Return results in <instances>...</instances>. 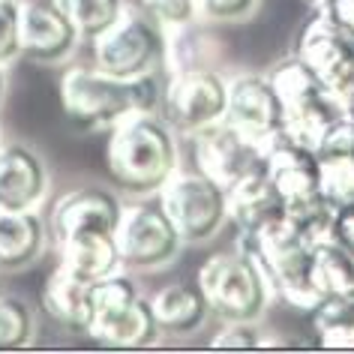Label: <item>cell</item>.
<instances>
[{"instance_id": "obj_34", "label": "cell", "mask_w": 354, "mask_h": 354, "mask_svg": "<svg viewBox=\"0 0 354 354\" xmlns=\"http://www.w3.org/2000/svg\"><path fill=\"white\" fill-rule=\"evenodd\" d=\"M6 84H10V75H6V66H0V105L6 100Z\"/></svg>"}, {"instance_id": "obj_7", "label": "cell", "mask_w": 354, "mask_h": 354, "mask_svg": "<svg viewBox=\"0 0 354 354\" xmlns=\"http://www.w3.org/2000/svg\"><path fill=\"white\" fill-rule=\"evenodd\" d=\"M270 82L282 100V111H286V136L306 147H315L322 132L339 114H345L342 102L297 55L273 66Z\"/></svg>"}, {"instance_id": "obj_33", "label": "cell", "mask_w": 354, "mask_h": 354, "mask_svg": "<svg viewBox=\"0 0 354 354\" xmlns=\"http://www.w3.org/2000/svg\"><path fill=\"white\" fill-rule=\"evenodd\" d=\"M318 10H324L345 33L354 37V0H327V3L318 6Z\"/></svg>"}, {"instance_id": "obj_16", "label": "cell", "mask_w": 354, "mask_h": 354, "mask_svg": "<svg viewBox=\"0 0 354 354\" xmlns=\"http://www.w3.org/2000/svg\"><path fill=\"white\" fill-rule=\"evenodd\" d=\"M46 192V159L28 145L0 141V210H37Z\"/></svg>"}, {"instance_id": "obj_11", "label": "cell", "mask_w": 354, "mask_h": 354, "mask_svg": "<svg viewBox=\"0 0 354 354\" xmlns=\"http://www.w3.org/2000/svg\"><path fill=\"white\" fill-rule=\"evenodd\" d=\"M295 55L345 105V100L354 93V37L351 33H345L324 10H318L315 19L300 33Z\"/></svg>"}, {"instance_id": "obj_28", "label": "cell", "mask_w": 354, "mask_h": 354, "mask_svg": "<svg viewBox=\"0 0 354 354\" xmlns=\"http://www.w3.org/2000/svg\"><path fill=\"white\" fill-rule=\"evenodd\" d=\"M21 0H0V66L21 57Z\"/></svg>"}, {"instance_id": "obj_4", "label": "cell", "mask_w": 354, "mask_h": 354, "mask_svg": "<svg viewBox=\"0 0 354 354\" xmlns=\"http://www.w3.org/2000/svg\"><path fill=\"white\" fill-rule=\"evenodd\" d=\"M198 288L205 291L210 315L219 322H259L273 291L255 255L243 241L234 252H214L198 268Z\"/></svg>"}, {"instance_id": "obj_27", "label": "cell", "mask_w": 354, "mask_h": 354, "mask_svg": "<svg viewBox=\"0 0 354 354\" xmlns=\"http://www.w3.org/2000/svg\"><path fill=\"white\" fill-rule=\"evenodd\" d=\"M33 327H37V318L28 300L0 295V351L24 348L33 339Z\"/></svg>"}, {"instance_id": "obj_21", "label": "cell", "mask_w": 354, "mask_h": 354, "mask_svg": "<svg viewBox=\"0 0 354 354\" xmlns=\"http://www.w3.org/2000/svg\"><path fill=\"white\" fill-rule=\"evenodd\" d=\"M57 264H64L69 273H75L84 282L105 279L123 268L114 232H75L64 241H57Z\"/></svg>"}, {"instance_id": "obj_14", "label": "cell", "mask_w": 354, "mask_h": 354, "mask_svg": "<svg viewBox=\"0 0 354 354\" xmlns=\"http://www.w3.org/2000/svg\"><path fill=\"white\" fill-rule=\"evenodd\" d=\"M261 162H264V171L270 174V180L277 183V189L282 192V198H286V210L324 198L315 147L300 145V141L288 138L282 132V136H277L264 147Z\"/></svg>"}, {"instance_id": "obj_23", "label": "cell", "mask_w": 354, "mask_h": 354, "mask_svg": "<svg viewBox=\"0 0 354 354\" xmlns=\"http://www.w3.org/2000/svg\"><path fill=\"white\" fill-rule=\"evenodd\" d=\"M156 315V324L162 333H196L201 324L207 322L210 306L205 300V291L189 282H174V286H165L162 291H156V297L150 300Z\"/></svg>"}, {"instance_id": "obj_32", "label": "cell", "mask_w": 354, "mask_h": 354, "mask_svg": "<svg viewBox=\"0 0 354 354\" xmlns=\"http://www.w3.org/2000/svg\"><path fill=\"white\" fill-rule=\"evenodd\" d=\"M330 241H336L342 250H348L354 255V205L339 207L333 214V225H330Z\"/></svg>"}, {"instance_id": "obj_17", "label": "cell", "mask_w": 354, "mask_h": 354, "mask_svg": "<svg viewBox=\"0 0 354 354\" xmlns=\"http://www.w3.org/2000/svg\"><path fill=\"white\" fill-rule=\"evenodd\" d=\"M120 214L123 201L114 192L100 187H78L57 198L48 232L55 241H64L75 232H118Z\"/></svg>"}, {"instance_id": "obj_1", "label": "cell", "mask_w": 354, "mask_h": 354, "mask_svg": "<svg viewBox=\"0 0 354 354\" xmlns=\"http://www.w3.org/2000/svg\"><path fill=\"white\" fill-rule=\"evenodd\" d=\"M177 165L180 147L162 114H129L109 129L105 171L127 196H159Z\"/></svg>"}, {"instance_id": "obj_25", "label": "cell", "mask_w": 354, "mask_h": 354, "mask_svg": "<svg viewBox=\"0 0 354 354\" xmlns=\"http://www.w3.org/2000/svg\"><path fill=\"white\" fill-rule=\"evenodd\" d=\"M313 286L318 300L354 291V255L330 237L313 246Z\"/></svg>"}, {"instance_id": "obj_5", "label": "cell", "mask_w": 354, "mask_h": 354, "mask_svg": "<svg viewBox=\"0 0 354 354\" xmlns=\"http://www.w3.org/2000/svg\"><path fill=\"white\" fill-rule=\"evenodd\" d=\"M159 333L153 306L141 297L132 277L114 270L111 277L91 282V339L105 348H145Z\"/></svg>"}, {"instance_id": "obj_2", "label": "cell", "mask_w": 354, "mask_h": 354, "mask_svg": "<svg viewBox=\"0 0 354 354\" xmlns=\"http://www.w3.org/2000/svg\"><path fill=\"white\" fill-rule=\"evenodd\" d=\"M60 105L75 129H111L129 114H162L159 75L118 78L100 66H73L60 78Z\"/></svg>"}, {"instance_id": "obj_22", "label": "cell", "mask_w": 354, "mask_h": 354, "mask_svg": "<svg viewBox=\"0 0 354 354\" xmlns=\"http://www.w3.org/2000/svg\"><path fill=\"white\" fill-rule=\"evenodd\" d=\"M48 225L37 210H0V270H24L46 250Z\"/></svg>"}, {"instance_id": "obj_3", "label": "cell", "mask_w": 354, "mask_h": 354, "mask_svg": "<svg viewBox=\"0 0 354 354\" xmlns=\"http://www.w3.org/2000/svg\"><path fill=\"white\" fill-rule=\"evenodd\" d=\"M241 241L250 246L261 273L268 277L273 297H282L286 304H291L295 309H304V313H309L318 304V295L313 286V246L315 243L288 216L270 223L268 228H261L252 237L241 234Z\"/></svg>"}, {"instance_id": "obj_26", "label": "cell", "mask_w": 354, "mask_h": 354, "mask_svg": "<svg viewBox=\"0 0 354 354\" xmlns=\"http://www.w3.org/2000/svg\"><path fill=\"white\" fill-rule=\"evenodd\" d=\"M55 3L60 6V12L75 24L82 39L91 42L118 21L127 0H55Z\"/></svg>"}, {"instance_id": "obj_12", "label": "cell", "mask_w": 354, "mask_h": 354, "mask_svg": "<svg viewBox=\"0 0 354 354\" xmlns=\"http://www.w3.org/2000/svg\"><path fill=\"white\" fill-rule=\"evenodd\" d=\"M225 120L261 150L277 136H282L286 132V111H282V100L270 75L241 73L228 78Z\"/></svg>"}, {"instance_id": "obj_13", "label": "cell", "mask_w": 354, "mask_h": 354, "mask_svg": "<svg viewBox=\"0 0 354 354\" xmlns=\"http://www.w3.org/2000/svg\"><path fill=\"white\" fill-rule=\"evenodd\" d=\"M187 138L192 147L196 171L210 177V180L219 183L223 189L237 183L243 174H250L252 168H259L264 159V150L259 145H252L250 138H243L225 118L189 132Z\"/></svg>"}, {"instance_id": "obj_18", "label": "cell", "mask_w": 354, "mask_h": 354, "mask_svg": "<svg viewBox=\"0 0 354 354\" xmlns=\"http://www.w3.org/2000/svg\"><path fill=\"white\" fill-rule=\"evenodd\" d=\"M225 207L228 223L246 237L259 234L261 228L286 216V198L264 171V162L225 189Z\"/></svg>"}, {"instance_id": "obj_35", "label": "cell", "mask_w": 354, "mask_h": 354, "mask_svg": "<svg viewBox=\"0 0 354 354\" xmlns=\"http://www.w3.org/2000/svg\"><path fill=\"white\" fill-rule=\"evenodd\" d=\"M342 109H345V114H348V118L354 120V93L348 96V100H345V105H342Z\"/></svg>"}, {"instance_id": "obj_30", "label": "cell", "mask_w": 354, "mask_h": 354, "mask_svg": "<svg viewBox=\"0 0 354 354\" xmlns=\"http://www.w3.org/2000/svg\"><path fill=\"white\" fill-rule=\"evenodd\" d=\"M147 15L162 24V28H177V24H187L192 19H198L196 12V0H136Z\"/></svg>"}, {"instance_id": "obj_29", "label": "cell", "mask_w": 354, "mask_h": 354, "mask_svg": "<svg viewBox=\"0 0 354 354\" xmlns=\"http://www.w3.org/2000/svg\"><path fill=\"white\" fill-rule=\"evenodd\" d=\"M259 0H196V12L207 24H234L250 19Z\"/></svg>"}, {"instance_id": "obj_10", "label": "cell", "mask_w": 354, "mask_h": 354, "mask_svg": "<svg viewBox=\"0 0 354 354\" xmlns=\"http://www.w3.org/2000/svg\"><path fill=\"white\" fill-rule=\"evenodd\" d=\"M228 82L219 69H180L162 84V118L174 132H196L225 118Z\"/></svg>"}, {"instance_id": "obj_19", "label": "cell", "mask_w": 354, "mask_h": 354, "mask_svg": "<svg viewBox=\"0 0 354 354\" xmlns=\"http://www.w3.org/2000/svg\"><path fill=\"white\" fill-rule=\"evenodd\" d=\"M322 196L333 210L354 205V120L339 114L315 145Z\"/></svg>"}, {"instance_id": "obj_15", "label": "cell", "mask_w": 354, "mask_h": 354, "mask_svg": "<svg viewBox=\"0 0 354 354\" xmlns=\"http://www.w3.org/2000/svg\"><path fill=\"white\" fill-rule=\"evenodd\" d=\"M21 55L39 64H60L75 51L82 33L55 0H21Z\"/></svg>"}, {"instance_id": "obj_8", "label": "cell", "mask_w": 354, "mask_h": 354, "mask_svg": "<svg viewBox=\"0 0 354 354\" xmlns=\"http://www.w3.org/2000/svg\"><path fill=\"white\" fill-rule=\"evenodd\" d=\"M159 205L174 223L183 243L210 241L228 219L225 189L198 171H174L171 180L159 189Z\"/></svg>"}, {"instance_id": "obj_31", "label": "cell", "mask_w": 354, "mask_h": 354, "mask_svg": "<svg viewBox=\"0 0 354 354\" xmlns=\"http://www.w3.org/2000/svg\"><path fill=\"white\" fill-rule=\"evenodd\" d=\"M255 324L259 322H225L223 330L210 339V348H241V351L261 348L264 336L259 333Z\"/></svg>"}, {"instance_id": "obj_9", "label": "cell", "mask_w": 354, "mask_h": 354, "mask_svg": "<svg viewBox=\"0 0 354 354\" xmlns=\"http://www.w3.org/2000/svg\"><path fill=\"white\" fill-rule=\"evenodd\" d=\"M118 252L120 264L129 270H159L177 259L183 246V237L177 234L174 223L168 219L162 205H150V201H138V205H123L118 232Z\"/></svg>"}, {"instance_id": "obj_20", "label": "cell", "mask_w": 354, "mask_h": 354, "mask_svg": "<svg viewBox=\"0 0 354 354\" xmlns=\"http://www.w3.org/2000/svg\"><path fill=\"white\" fill-rule=\"evenodd\" d=\"M39 304L51 322L66 330L87 333L91 327V282L78 279L64 264H57L42 282Z\"/></svg>"}, {"instance_id": "obj_24", "label": "cell", "mask_w": 354, "mask_h": 354, "mask_svg": "<svg viewBox=\"0 0 354 354\" xmlns=\"http://www.w3.org/2000/svg\"><path fill=\"white\" fill-rule=\"evenodd\" d=\"M214 46L219 42L210 37V30L201 19H192L177 28H165V69H216L214 66Z\"/></svg>"}, {"instance_id": "obj_36", "label": "cell", "mask_w": 354, "mask_h": 354, "mask_svg": "<svg viewBox=\"0 0 354 354\" xmlns=\"http://www.w3.org/2000/svg\"><path fill=\"white\" fill-rule=\"evenodd\" d=\"M309 3H315V6H324V3H327V0H309Z\"/></svg>"}, {"instance_id": "obj_6", "label": "cell", "mask_w": 354, "mask_h": 354, "mask_svg": "<svg viewBox=\"0 0 354 354\" xmlns=\"http://www.w3.org/2000/svg\"><path fill=\"white\" fill-rule=\"evenodd\" d=\"M93 46V64L118 78H141L165 66V28L141 6L127 3L118 21L102 30Z\"/></svg>"}]
</instances>
